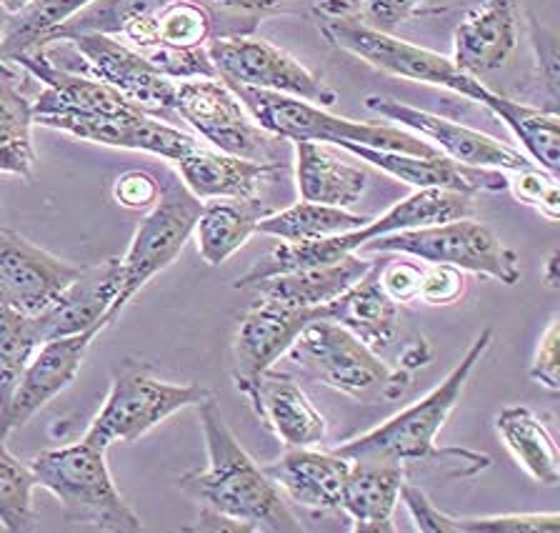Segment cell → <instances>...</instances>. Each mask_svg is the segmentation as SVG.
<instances>
[{
  "label": "cell",
  "mask_w": 560,
  "mask_h": 533,
  "mask_svg": "<svg viewBox=\"0 0 560 533\" xmlns=\"http://www.w3.org/2000/svg\"><path fill=\"white\" fill-rule=\"evenodd\" d=\"M408 471L388 461H350L340 511L355 533H393V511Z\"/></svg>",
  "instance_id": "cell-25"
},
{
  "label": "cell",
  "mask_w": 560,
  "mask_h": 533,
  "mask_svg": "<svg viewBox=\"0 0 560 533\" xmlns=\"http://www.w3.org/2000/svg\"><path fill=\"white\" fill-rule=\"evenodd\" d=\"M245 398L250 401L253 410L276 439L285 449H305V445H318L326 441L328 421L305 391L298 386L291 375L278 373L273 369L248 375V379H235Z\"/></svg>",
  "instance_id": "cell-16"
},
{
  "label": "cell",
  "mask_w": 560,
  "mask_h": 533,
  "mask_svg": "<svg viewBox=\"0 0 560 533\" xmlns=\"http://www.w3.org/2000/svg\"><path fill=\"white\" fill-rule=\"evenodd\" d=\"M66 43H70L78 58L83 60V76L110 85L148 116L173 126L175 120H180L175 111L178 81L158 73L138 50L113 36H101V33H85V36H75Z\"/></svg>",
  "instance_id": "cell-12"
},
{
  "label": "cell",
  "mask_w": 560,
  "mask_h": 533,
  "mask_svg": "<svg viewBox=\"0 0 560 533\" xmlns=\"http://www.w3.org/2000/svg\"><path fill=\"white\" fill-rule=\"evenodd\" d=\"M171 0H93L73 19L60 25L48 40V48L56 43H66L85 33H101V36H120L136 19L158 13L168 5Z\"/></svg>",
  "instance_id": "cell-36"
},
{
  "label": "cell",
  "mask_w": 560,
  "mask_h": 533,
  "mask_svg": "<svg viewBox=\"0 0 560 533\" xmlns=\"http://www.w3.org/2000/svg\"><path fill=\"white\" fill-rule=\"evenodd\" d=\"M495 431L515 463L536 484L556 488L560 484V453L553 433L538 414L525 406H505L495 416Z\"/></svg>",
  "instance_id": "cell-31"
},
{
  "label": "cell",
  "mask_w": 560,
  "mask_h": 533,
  "mask_svg": "<svg viewBox=\"0 0 560 533\" xmlns=\"http://www.w3.org/2000/svg\"><path fill=\"white\" fill-rule=\"evenodd\" d=\"M463 293H466V276L460 268L443 264H428L423 268L418 301L425 305H453L463 299Z\"/></svg>",
  "instance_id": "cell-41"
},
{
  "label": "cell",
  "mask_w": 560,
  "mask_h": 533,
  "mask_svg": "<svg viewBox=\"0 0 560 533\" xmlns=\"http://www.w3.org/2000/svg\"><path fill=\"white\" fill-rule=\"evenodd\" d=\"M313 11L318 19V31L330 46L365 60L375 71L445 89L486 108L493 91L480 78L463 73L451 58L435 54L431 48L373 28L361 19L358 5L350 0H315Z\"/></svg>",
  "instance_id": "cell-3"
},
{
  "label": "cell",
  "mask_w": 560,
  "mask_h": 533,
  "mask_svg": "<svg viewBox=\"0 0 560 533\" xmlns=\"http://www.w3.org/2000/svg\"><path fill=\"white\" fill-rule=\"evenodd\" d=\"M463 3H470V0H423L418 15H435V13H448L453 8H458Z\"/></svg>",
  "instance_id": "cell-49"
},
{
  "label": "cell",
  "mask_w": 560,
  "mask_h": 533,
  "mask_svg": "<svg viewBox=\"0 0 560 533\" xmlns=\"http://www.w3.org/2000/svg\"><path fill=\"white\" fill-rule=\"evenodd\" d=\"M210 396L213 393L200 383H168L158 379L148 363L126 358L113 371L108 398L88 426L83 441L105 451L113 443H136L165 418L183 408H196Z\"/></svg>",
  "instance_id": "cell-7"
},
{
  "label": "cell",
  "mask_w": 560,
  "mask_h": 533,
  "mask_svg": "<svg viewBox=\"0 0 560 533\" xmlns=\"http://www.w3.org/2000/svg\"><path fill=\"white\" fill-rule=\"evenodd\" d=\"M315 318H323V309H295L258 296L235 334V379H248L273 369L280 358H285L301 331Z\"/></svg>",
  "instance_id": "cell-19"
},
{
  "label": "cell",
  "mask_w": 560,
  "mask_h": 533,
  "mask_svg": "<svg viewBox=\"0 0 560 533\" xmlns=\"http://www.w3.org/2000/svg\"><path fill=\"white\" fill-rule=\"evenodd\" d=\"M93 0H31L23 11L8 21L0 36V58L15 63L18 58L33 50H46L48 40L60 25L68 23L78 11Z\"/></svg>",
  "instance_id": "cell-34"
},
{
  "label": "cell",
  "mask_w": 560,
  "mask_h": 533,
  "mask_svg": "<svg viewBox=\"0 0 560 533\" xmlns=\"http://www.w3.org/2000/svg\"><path fill=\"white\" fill-rule=\"evenodd\" d=\"M365 108L385 120H393L400 128L410 130L428 143H433L438 151L463 165H476V169H495V171H518L536 165L528 155L505 146L498 138L480 134L468 126L453 124V120L435 116V113L420 111L408 103L390 99V95L373 93L363 101Z\"/></svg>",
  "instance_id": "cell-13"
},
{
  "label": "cell",
  "mask_w": 560,
  "mask_h": 533,
  "mask_svg": "<svg viewBox=\"0 0 560 533\" xmlns=\"http://www.w3.org/2000/svg\"><path fill=\"white\" fill-rule=\"evenodd\" d=\"M518 48L515 0H478L453 33V63L463 73L483 78L505 66Z\"/></svg>",
  "instance_id": "cell-21"
},
{
  "label": "cell",
  "mask_w": 560,
  "mask_h": 533,
  "mask_svg": "<svg viewBox=\"0 0 560 533\" xmlns=\"http://www.w3.org/2000/svg\"><path fill=\"white\" fill-rule=\"evenodd\" d=\"M206 54L218 78L225 83L291 95L320 108H332L338 103V93L318 73L308 71L301 60L276 48L273 43L248 33L213 36L208 40Z\"/></svg>",
  "instance_id": "cell-10"
},
{
  "label": "cell",
  "mask_w": 560,
  "mask_h": 533,
  "mask_svg": "<svg viewBox=\"0 0 560 533\" xmlns=\"http://www.w3.org/2000/svg\"><path fill=\"white\" fill-rule=\"evenodd\" d=\"M355 5L368 25L390 33L402 21L418 15L423 0H358Z\"/></svg>",
  "instance_id": "cell-44"
},
{
  "label": "cell",
  "mask_w": 560,
  "mask_h": 533,
  "mask_svg": "<svg viewBox=\"0 0 560 533\" xmlns=\"http://www.w3.org/2000/svg\"><path fill=\"white\" fill-rule=\"evenodd\" d=\"M323 318L348 328L375 354L396 344L402 313L381 283V260H371V268L353 286L323 305Z\"/></svg>",
  "instance_id": "cell-23"
},
{
  "label": "cell",
  "mask_w": 560,
  "mask_h": 533,
  "mask_svg": "<svg viewBox=\"0 0 560 533\" xmlns=\"http://www.w3.org/2000/svg\"><path fill=\"white\" fill-rule=\"evenodd\" d=\"M78 274L81 266L66 264L23 235L0 229V303L8 309L35 316L46 311Z\"/></svg>",
  "instance_id": "cell-15"
},
{
  "label": "cell",
  "mask_w": 560,
  "mask_h": 533,
  "mask_svg": "<svg viewBox=\"0 0 560 533\" xmlns=\"http://www.w3.org/2000/svg\"><path fill=\"white\" fill-rule=\"evenodd\" d=\"M558 344H560V318L556 316L540 334V344L536 348V358L528 375L548 391L560 389V361H558Z\"/></svg>",
  "instance_id": "cell-43"
},
{
  "label": "cell",
  "mask_w": 560,
  "mask_h": 533,
  "mask_svg": "<svg viewBox=\"0 0 560 533\" xmlns=\"http://www.w3.org/2000/svg\"><path fill=\"white\" fill-rule=\"evenodd\" d=\"M31 0H0V8H3L5 13H11V15H15L18 11H23L25 5H28Z\"/></svg>",
  "instance_id": "cell-51"
},
{
  "label": "cell",
  "mask_w": 560,
  "mask_h": 533,
  "mask_svg": "<svg viewBox=\"0 0 560 533\" xmlns=\"http://www.w3.org/2000/svg\"><path fill=\"white\" fill-rule=\"evenodd\" d=\"M368 223V216L350 213L348 208L320 206L313 200H298L278 213H268L258 221V233L273 235L283 243L318 241L361 229Z\"/></svg>",
  "instance_id": "cell-33"
},
{
  "label": "cell",
  "mask_w": 560,
  "mask_h": 533,
  "mask_svg": "<svg viewBox=\"0 0 560 533\" xmlns=\"http://www.w3.org/2000/svg\"><path fill=\"white\" fill-rule=\"evenodd\" d=\"M268 213L270 211L258 198L203 200L196 231H192L198 241L200 258L208 266H223L233 253H238L250 241L253 233H258V221Z\"/></svg>",
  "instance_id": "cell-30"
},
{
  "label": "cell",
  "mask_w": 560,
  "mask_h": 533,
  "mask_svg": "<svg viewBox=\"0 0 560 533\" xmlns=\"http://www.w3.org/2000/svg\"><path fill=\"white\" fill-rule=\"evenodd\" d=\"M120 288V258L81 268L46 311L35 313L33 323L40 344L52 338L78 336L91 328H108V311Z\"/></svg>",
  "instance_id": "cell-17"
},
{
  "label": "cell",
  "mask_w": 560,
  "mask_h": 533,
  "mask_svg": "<svg viewBox=\"0 0 560 533\" xmlns=\"http://www.w3.org/2000/svg\"><path fill=\"white\" fill-rule=\"evenodd\" d=\"M560 253L556 251V253H550L548 256V260H546V266H542V281H546V286L548 288H560V274H558V264H560Z\"/></svg>",
  "instance_id": "cell-50"
},
{
  "label": "cell",
  "mask_w": 560,
  "mask_h": 533,
  "mask_svg": "<svg viewBox=\"0 0 560 533\" xmlns=\"http://www.w3.org/2000/svg\"><path fill=\"white\" fill-rule=\"evenodd\" d=\"M530 40L533 48H536V58L542 73V81H546L550 99H558V38L553 31L542 28L538 21L530 19Z\"/></svg>",
  "instance_id": "cell-46"
},
{
  "label": "cell",
  "mask_w": 560,
  "mask_h": 533,
  "mask_svg": "<svg viewBox=\"0 0 560 533\" xmlns=\"http://www.w3.org/2000/svg\"><path fill=\"white\" fill-rule=\"evenodd\" d=\"M158 46L192 50L206 48L213 38V13L200 0H171L155 13Z\"/></svg>",
  "instance_id": "cell-39"
},
{
  "label": "cell",
  "mask_w": 560,
  "mask_h": 533,
  "mask_svg": "<svg viewBox=\"0 0 560 533\" xmlns=\"http://www.w3.org/2000/svg\"><path fill=\"white\" fill-rule=\"evenodd\" d=\"M301 0H203V5L208 11H218V13H235L243 15V19H262V15H273V13H285L295 8ZM315 3V0H311Z\"/></svg>",
  "instance_id": "cell-47"
},
{
  "label": "cell",
  "mask_w": 560,
  "mask_h": 533,
  "mask_svg": "<svg viewBox=\"0 0 560 533\" xmlns=\"http://www.w3.org/2000/svg\"><path fill=\"white\" fill-rule=\"evenodd\" d=\"M472 211H476V204L468 194L441 188H416V194L398 200L383 216L368 218V223H363L361 229L340 233L338 243L343 253H358L363 243L381 239V235L458 221V218H470Z\"/></svg>",
  "instance_id": "cell-26"
},
{
  "label": "cell",
  "mask_w": 560,
  "mask_h": 533,
  "mask_svg": "<svg viewBox=\"0 0 560 533\" xmlns=\"http://www.w3.org/2000/svg\"><path fill=\"white\" fill-rule=\"evenodd\" d=\"M368 268H371V260L361 253H350L338 264L266 278V281L253 283L248 291H256V296H266V299L285 305H295V309H323L336 296L343 293L348 286H353Z\"/></svg>",
  "instance_id": "cell-29"
},
{
  "label": "cell",
  "mask_w": 560,
  "mask_h": 533,
  "mask_svg": "<svg viewBox=\"0 0 560 533\" xmlns=\"http://www.w3.org/2000/svg\"><path fill=\"white\" fill-rule=\"evenodd\" d=\"M208 463L178 478V488L200 503L203 531L298 533L305 526L266 468L248 456L210 396L196 406Z\"/></svg>",
  "instance_id": "cell-1"
},
{
  "label": "cell",
  "mask_w": 560,
  "mask_h": 533,
  "mask_svg": "<svg viewBox=\"0 0 560 533\" xmlns=\"http://www.w3.org/2000/svg\"><path fill=\"white\" fill-rule=\"evenodd\" d=\"M358 253L361 256L365 253H398V256H410L423 264L455 266L463 274L468 270V274L493 278L505 286L521 281L518 253L508 248L488 225L472 221V218L381 235V239L363 243Z\"/></svg>",
  "instance_id": "cell-9"
},
{
  "label": "cell",
  "mask_w": 560,
  "mask_h": 533,
  "mask_svg": "<svg viewBox=\"0 0 560 533\" xmlns=\"http://www.w3.org/2000/svg\"><path fill=\"white\" fill-rule=\"evenodd\" d=\"M158 186H161L158 200L140 221L126 258H120V288L105 318L108 326L133 301L140 288L178 258L196 231L203 200L190 194L175 171H163Z\"/></svg>",
  "instance_id": "cell-8"
},
{
  "label": "cell",
  "mask_w": 560,
  "mask_h": 533,
  "mask_svg": "<svg viewBox=\"0 0 560 533\" xmlns=\"http://www.w3.org/2000/svg\"><path fill=\"white\" fill-rule=\"evenodd\" d=\"M490 116L501 118L515 141L523 146L528 159L538 169L558 176L560 171V120L556 111H542L528 103L513 101L503 93H490L486 103Z\"/></svg>",
  "instance_id": "cell-32"
},
{
  "label": "cell",
  "mask_w": 560,
  "mask_h": 533,
  "mask_svg": "<svg viewBox=\"0 0 560 533\" xmlns=\"http://www.w3.org/2000/svg\"><path fill=\"white\" fill-rule=\"evenodd\" d=\"M400 501L423 533H558L560 513H503V515H451L435 509V503L416 484L400 488Z\"/></svg>",
  "instance_id": "cell-28"
},
{
  "label": "cell",
  "mask_w": 560,
  "mask_h": 533,
  "mask_svg": "<svg viewBox=\"0 0 560 533\" xmlns=\"http://www.w3.org/2000/svg\"><path fill=\"white\" fill-rule=\"evenodd\" d=\"M35 486L46 488L63 506L66 521L73 529L103 533L143 531L140 515L130 509L113 480L105 449L78 441L43 451L28 463Z\"/></svg>",
  "instance_id": "cell-4"
},
{
  "label": "cell",
  "mask_w": 560,
  "mask_h": 533,
  "mask_svg": "<svg viewBox=\"0 0 560 533\" xmlns=\"http://www.w3.org/2000/svg\"><path fill=\"white\" fill-rule=\"evenodd\" d=\"M315 383L363 404H390L406 396L413 373L390 369L381 356L336 321L315 318L285 354Z\"/></svg>",
  "instance_id": "cell-5"
},
{
  "label": "cell",
  "mask_w": 560,
  "mask_h": 533,
  "mask_svg": "<svg viewBox=\"0 0 560 533\" xmlns=\"http://www.w3.org/2000/svg\"><path fill=\"white\" fill-rule=\"evenodd\" d=\"M338 148L413 188L458 190V194L468 196L501 194V190H505V171L463 165L448 159V155H410L355 143H343Z\"/></svg>",
  "instance_id": "cell-20"
},
{
  "label": "cell",
  "mask_w": 560,
  "mask_h": 533,
  "mask_svg": "<svg viewBox=\"0 0 560 533\" xmlns=\"http://www.w3.org/2000/svg\"><path fill=\"white\" fill-rule=\"evenodd\" d=\"M262 468L288 501L320 513L340 511V494L350 471V461L340 453L315 451L313 445L288 449Z\"/></svg>",
  "instance_id": "cell-22"
},
{
  "label": "cell",
  "mask_w": 560,
  "mask_h": 533,
  "mask_svg": "<svg viewBox=\"0 0 560 533\" xmlns=\"http://www.w3.org/2000/svg\"><path fill=\"white\" fill-rule=\"evenodd\" d=\"M178 165V176L186 188L200 200L235 198L253 200L268 178L283 169V163H258L238 155L223 153L218 148L200 141L188 151Z\"/></svg>",
  "instance_id": "cell-24"
},
{
  "label": "cell",
  "mask_w": 560,
  "mask_h": 533,
  "mask_svg": "<svg viewBox=\"0 0 560 533\" xmlns=\"http://www.w3.org/2000/svg\"><path fill=\"white\" fill-rule=\"evenodd\" d=\"M228 85L238 95L253 120L262 130H268L270 136L280 138V141H315L328 146L355 143L410 155H443L433 143L423 141V138L410 134V130L338 118L328 113V108H320L301 99H291V95L245 89V85L233 83Z\"/></svg>",
  "instance_id": "cell-6"
},
{
  "label": "cell",
  "mask_w": 560,
  "mask_h": 533,
  "mask_svg": "<svg viewBox=\"0 0 560 533\" xmlns=\"http://www.w3.org/2000/svg\"><path fill=\"white\" fill-rule=\"evenodd\" d=\"M18 81L0 76V171L33 178V103L18 91Z\"/></svg>",
  "instance_id": "cell-35"
},
{
  "label": "cell",
  "mask_w": 560,
  "mask_h": 533,
  "mask_svg": "<svg viewBox=\"0 0 560 533\" xmlns=\"http://www.w3.org/2000/svg\"><path fill=\"white\" fill-rule=\"evenodd\" d=\"M428 361H431V348H428L425 340L420 338V340H413V344H410L406 351H402L398 369L413 373L416 369H420V366H425Z\"/></svg>",
  "instance_id": "cell-48"
},
{
  "label": "cell",
  "mask_w": 560,
  "mask_h": 533,
  "mask_svg": "<svg viewBox=\"0 0 560 533\" xmlns=\"http://www.w3.org/2000/svg\"><path fill=\"white\" fill-rule=\"evenodd\" d=\"M293 148L295 186L303 200L350 208L365 196L371 178L361 165L338 159L326 146L315 141H293Z\"/></svg>",
  "instance_id": "cell-27"
},
{
  "label": "cell",
  "mask_w": 560,
  "mask_h": 533,
  "mask_svg": "<svg viewBox=\"0 0 560 533\" xmlns=\"http://www.w3.org/2000/svg\"><path fill=\"white\" fill-rule=\"evenodd\" d=\"M0 76L11 78V81H18V71H15V68H13L11 63H5L3 58H0Z\"/></svg>",
  "instance_id": "cell-52"
},
{
  "label": "cell",
  "mask_w": 560,
  "mask_h": 533,
  "mask_svg": "<svg viewBox=\"0 0 560 533\" xmlns=\"http://www.w3.org/2000/svg\"><path fill=\"white\" fill-rule=\"evenodd\" d=\"M40 338L33 316L0 303V406L8 404Z\"/></svg>",
  "instance_id": "cell-38"
},
{
  "label": "cell",
  "mask_w": 560,
  "mask_h": 533,
  "mask_svg": "<svg viewBox=\"0 0 560 533\" xmlns=\"http://www.w3.org/2000/svg\"><path fill=\"white\" fill-rule=\"evenodd\" d=\"M161 194L158 178L148 171H126L113 183V200L128 211H148Z\"/></svg>",
  "instance_id": "cell-42"
},
{
  "label": "cell",
  "mask_w": 560,
  "mask_h": 533,
  "mask_svg": "<svg viewBox=\"0 0 560 533\" xmlns=\"http://www.w3.org/2000/svg\"><path fill=\"white\" fill-rule=\"evenodd\" d=\"M178 118L196 130L208 146L258 163H280L278 141L262 130L235 91L221 78H188L178 81L175 99Z\"/></svg>",
  "instance_id": "cell-11"
},
{
  "label": "cell",
  "mask_w": 560,
  "mask_h": 533,
  "mask_svg": "<svg viewBox=\"0 0 560 533\" xmlns=\"http://www.w3.org/2000/svg\"><path fill=\"white\" fill-rule=\"evenodd\" d=\"M420 278H423V266L413 264V260H390V264H381V283L393 301L410 303L418 301Z\"/></svg>",
  "instance_id": "cell-45"
},
{
  "label": "cell",
  "mask_w": 560,
  "mask_h": 533,
  "mask_svg": "<svg viewBox=\"0 0 560 533\" xmlns=\"http://www.w3.org/2000/svg\"><path fill=\"white\" fill-rule=\"evenodd\" d=\"M505 190H511L518 204L530 206L546 221H560V186L558 176H553V173L542 171L538 165L505 171Z\"/></svg>",
  "instance_id": "cell-40"
},
{
  "label": "cell",
  "mask_w": 560,
  "mask_h": 533,
  "mask_svg": "<svg viewBox=\"0 0 560 533\" xmlns=\"http://www.w3.org/2000/svg\"><path fill=\"white\" fill-rule=\"evenodd\" d=\"M35 476L28 463L18 461L0 439V526L11 533L38 531L33 509Z\"/></svg>",
  "instance_id": "cell-37"
},
{
  "label": "cell",
  "mask_w": 560,
  "mask_h": 533,
  "mask_svg": "<svg viewBox=\"0 0 560 533\" xmlns=\"http://www.w3.org/2000/svg\"><path fill=\"white\" fill-rule=\"evenodd\" d=\"M490 344H493V328H483L458 366L433 391H428L413 406L402 408L400 414L388 418L373 431L355 436L332 451L348 461H388L398 463L406 471L418 466L445 478H476L483 474L493 463L488 453L438 449L435 439L458 406L466 383L470 381L476 366L483 361Z\"/></svg>",
  "instance_id": "cell-2"
},
{
  "label": "cell",
  "mask_w": 560,
  "mask_h": 533,
  "mask_svg": "<svg viewBox=\"0 0 560 533\" xmlns=\"http://www.w3.org/2000/svg\"><path fill=\"white\" fill-rule=\"evenodd\" d=\"M38 126L60 130V134L98 146L122 148V151H143L171 163H178L183 155L200 143L190 134H186V130L165 124L161 118L148 116V113H136V116L122 118L66 116L40 120Z\"/></svg>",
  "instance_id": "cell-18"
},
{
  "label": "cell",
  "mask_w": 560,
  "mask_h": 533,
  "mask_svg": "<svg viewBox=\"0 0 560 533\" xmlns=\"http://www.w3.org/2000/svg\"><path fill=\"white\" fill-rule=\"evenodd\" d=\"M101 328L83 331L78 336L52 338L38 346V351L25 366L13 396L0 406V439H8L15 428H21L38 414V410L60 396L81 371V363Z\"/></svg>",
  "instance_id": "cell-14"
}]
</instances>
